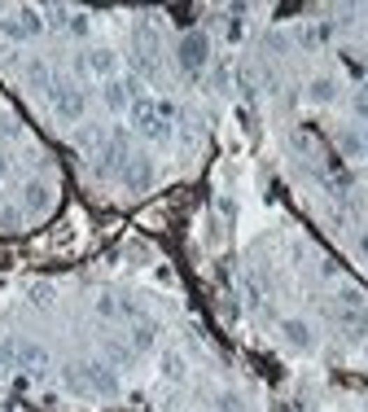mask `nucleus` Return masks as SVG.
<instances>
[{
	"instance_id": "f257e3e1",
	"label": "nucleus",
	"mask_w": 368,
	"mask_h": 412,
	"mask_svg": "<svg viewBox=\"0 0 368 412\" xmlns=\"http://www.w3.org/2000/svg\"><path fill=\"white\" fill-rule=\"evenodd\" d=\"M66 377H71L75 386H83V390H97V395L119 390V377H114L110 364H79V369H66Z\"/></svg>"
},
{
	"instance_id": "f03ea898",
	"label": "nucleus",
	"mask_w": 368,
	"mask_h": 412,
	"mask_svg": "<svg viewBox=\"0 0 368 412\" xmlns=\"http://www.w3.org/2000/svg\"><path fill=\"white\" fill-rule=\"evenodd\" d=\"M180 66L184 71H202L206 66V57H211V40H206V31H189V36L180 40Z\"/></svg>"
},
{
	"instance_id": "7ed1b4c3",
	"label": "nucleus",
	"mask_w": 368,
	"mask_h": 412,
	"mask_svg": "<svg viewBox=\"0 0 368 412\" xmlns=\"http://www.w3.org/2000/svg\"><path fill=\"white\" fill-rule=\"evenodd\" d=\"M48 97H53V110H57V119L75 123L79 114H83V92H79V88H71V84H62V79H53V88H48Z\"/></svg>"
},
{
	"instance_id": "20e7f679",
	"label": "nucleus",
	"mask_w": 368,
	"mask_h": 412,
	"mask_svg": "<svg viewBox=\"0 0 368 412\" xmlns=\"http://www.w3.org/2000/svg\"><path fill=\"white\" fill-rule=\"evenodd\" d=\"M0 31H5L9 40H36L40 31H44V18L36 9H18V13H9L5 22H0Z\"/></svg>"
},
{
	"instance_id": "39448f33",
	"label": "nucleus",
	"mask_w": 368,
	"mask_h": 412,
	"mask_svg": "<svg viewBox=\"0 0 368 412\" xmlns=\"http://www.w3.org/2000/svg\"><path fill=\"white\" fill-rule=\"evenodd\" d=\"M127 162V132H110V141L101 145V154H97V167L101 171H114Z\"/></svg>"
},
{
	"instance_id": "423d86ee",
	"label": "nucleus",
	"mask_w": 368,
	"mask_h": 412,
	"mask_svg": "<svg viewBox=\"0 0 368 412\" xmlns=\"http://www.w3.org/2000/svg\"><path fill=\"white\" fill-rule=\"evenodd\" d=\"M83 71L97 75V79H114V71H119V53H114V48H92V53H83Z\"/></svg>"
},
{
	"instance_id": "0eeeda50",
	"label": "nucleus",
	"mask_w": 368,
	"mask_h": 412,
	"mask_svg": "<svg viewBox=\"0 0 368 412\" xmlns=\"http://www.w3.org/2000/svg\"><path fill=\"white\" fill-rule=\"evenodd\" d=\"M13 360H18L22 369H31V373H44V369H48V351L40 347V342H18Z\"/></svg>"
},
{
	"instance_id": "6e6552de",
	"label": "nucleus",
	"mask_w": 368,
	"mask_h": 412,
	"mask_svg": "<svg viewBox=\"0 0 368 412\" xmlns=\"http://www.w3.org/2000/svg\"><path fill=\"white\" fill-rule=\"evenodd\" d=\"M132 123H136L141 132H149L154 123H162V119H158V101H149V97H136V101H132Z\"/></svg>"
},
{
	"instance_id": "1a4fd4ad",
	"label": "nucleus",
	"mask_w": 368,
	"mask_h": 412,
	"mask_svg": "<svg viewBox=\"0 0 368 412\" xmlns=\"http://www.w3.org/2000/svg\"><path fill=\"white\" fill-rule=\"evenodd\" d=\"M281 334H285V338L294 342V347H303V351L311 347V325H303V320H294V316H290V320H281Z\"/></svg>"
},
{
	"instance_id": "9d476101",
	"label": "nucleus",
	"mask_w": 368,
	"mask_h": 412,
	"mask_svg": "<svg viewBox=\"0 0 368 412\" xmlns=\"http://www.w3.org/2000/svg\"><path fill=\"white\" fill-rule=\"evenodd\" d=\"M127 171H132V176H127V189H132V193H145L149 185H154V176H149L154 167H149V162H132Z\"/></svg>"
},
{
	"instance_id": "9b49d317",
	"label": "nucleus",
	"mask_w": 368,
	"mask_h": 412,
	"mask_svg": "<svg viewBox=\"0 0 368 412\" xmlns=\"http://www.w3.org/2000/svg\"><path fill=\"white\" fill-rule=\"evenodd\" d=\"M184 373H189L184 355H180V351H167V355H162V377H167V382H184Z\"/></svg>"
},
{
	"instance_id": "f8f14e48",
	"label": "nucleus",
	"mask_w": 368,
	"mask_h": 412,
	"mask_svg": "<svg viewBox=\"0 0 368 412\" xmlns=\"http://www.w3.org/2000/svg\"><path fill=\"white\" fill-rule=\"evenodd\" d=\"M27 79L36 88H53V75H48V62H27Z\"/></svg>"
},
{
	"instance_id": "ddd939ff",
	"label": "nucleus",
	"mask_w": 368,
	"mask_h": 412,
	"mask_svg": "<svg viewBox=\"0 0 368 412\" xmlns=\"http://www.w3.org/2000/svg\"><path fill=\"white\" fill-rule=\"evenodd\" d=\"M307 92H311V101L325 106V101H333V97H338V84H333V79H311Z\"/></svg>"
},
{
	"instance_id": "4468645a",
	"label": "nucleus",
	"mask_w": 368,
	"mask_h": 412,
	"mask_svg": "<svg viewBox=\"0 0 368 412\" xmlns=\"http://www.w3.org/2000/svg\"><path fill=\"white\" fill-rule=\"evenodd\" d=\"M106 106L110 110H127V84H114V79H110V84H106Z\"/></svg>"
},
{
	"instance_id": "2eb2a0df",
	"label": "nucleus",
	"mask_w": 368,
	"mask_h": 412,
	"mask_svg": "<svg viewBox=\"0 0 368 412\" xmlns=\"http://www.w3.org/2000/svg\"><path fill=\"white\" fill-rule=\"evenodd\" d=\"M27 206L31 211H44L48 206V185H40V180H36V185H27Z\"/></svg>"
},
{
	"instance_id": "dca6fc26",
	"label": "nucleus",
	"mask_w": 368,
	"mask_h": 412,
	"mask_svg": "<svg viewBox=\"0 0 368 412\" xmlns=\"http://www.w3.org/2000/svg\"><path fill=\"white\" fill-rule=\"evenodd\" d=\"M88 31H92L88 13H75V18H71V36H75V40H83V36H88Z\"/></svg>"
},
{
	"instance_id": "f3484780",
	"label": "nucleus",
	"mask_w": 368,
	"mask_h": 412,
	"mask_svg": "<svg viewBox=\"0 0 368 412\" xmlns=\"http://www.w3.org/2000/svg\"><path fill=\"white\" fill-rule=\"evenodd\" d=\"M132 342H136V347H154V325H136Z\"/></svg>"
},
{
	"instance_id": "a211bd4d",
	"label": "nucleus",
	"mask_w": 368,
	"mask_h": 412,
	"mask_svg": "<svg viewBox=\"0 0 368 412\" xmlns=\"http://www.w3.org/2000/svg\"><path fill=\"white\" fill-rule=\"evenodd\" d=\"M31 303L48 307V303H53V290H48V285H36V290H31Z\"/></svg>"
},
{
	"instance_id": "6ab92c4d",
	"label": "nucleus",
	"mask_w": 368,
	"mask_h": 412,
	"mask_svg": "<svg viewBox=\"0 0 368 412\" xmlns=\"http://www.w3.org/2000/svg\"><path fill=\"white\" fill-rule=\"evenodd\" d=\"M220 408H224V412H241V404H237V395H220Z\"/></svg>"
},
{
	"instance_id": "aec40b11",
	"label": "nucleus",
	"mask_w": 368,
	"mask_h": 412,
	"mask_svg": "<svg viewBox=\"0 0 368 412\" xmlns=\"http://www.w3.org/2000/svg\"><path fill=\"white\" fill-rule=\"evenodd\" d=\"M342 150H346V154H360V150H364V145H360L355 136H342Z\"/></svg>"
},
{
	"instance_id": "412c9836",
	"label": "nucleus",
	"mask_w": 368,
	"mask_h": 412,
	"mask_svg": "<svg viewBox=\"0 0 368 412\" xmlns=\"http://www.w3.org/2000/svg\"><path fill=\"white\" fill-rule=\"evenodd\" d=\"M9 360H13V351H9V347H0V369H9Z\"/></svg>"
},
{
	"instance_id": "4be33fe9",
	"label": "nucleus",
	"mask_w": 368,
	"mask_h": 412,
	"mask_svg": "<svg viewBox=\"0 0 368 412\" xmlns=\"http://www.w3.org/2000/svg\"><path fill=\"white\" fill-rule=\"evenodd\" d=\"M5 171H9V158H5V154H0V180H5Z\"/></svg>"
},
{
	"instance_id": "5701e85b",
	"label": "nucleus",
	"mask_w": 368,
	"mask_h": 412,
	"mask_svg": "<svg viewBox=\"0 0 368 412\" xmlns=\"http://www.w3.org/2000/svg\"><path fill=\"white\" fill-rule=\"evenodd\" d=\"M360 255H364V259H368V233H364V237H360Z\"/></svg>"
},
{
	"instance_id": "b1692460",
	"label": "nucleus",
	"mask_w": 368,
	"mask_h": 412,
	"mask_svg": "<svg viewBox=\"0 0 368 412\" xmlns=\"http://www.w3.org/2000/svg\"><path fill=\"white\" fill-rule=\"evenodd\" d=\"M364 355H368V347H364Z\"/></svg>"
}]
</instances>
